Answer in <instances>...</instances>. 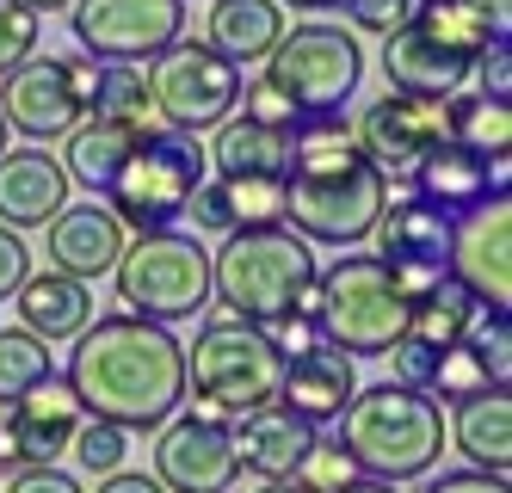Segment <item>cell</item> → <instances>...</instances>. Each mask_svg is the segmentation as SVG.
<instances>
[{
  "instance_id": "836d02e7",
  "label": "cell",
  "mask_w": 512,
  "mask_h": 493,
  "mask_svg": "<svg viewBox=\"0 0 512 493\" xmlns=\"http://www.w3.org/2000/svg\"><path fill=\"white\" fill-rule=\"evenodd\" d=\"M482 389H494V383H488V370H482V358H475L469 339H457V346L438 352V370H432V383H426V395H432L438 407H445V401L457 407V401L482 395Z\"/></svg>"
},
{
  "instance_id": "ee69618b",
  "label": "cell",
  "mask_w": 512,
  "mask_h": 493,
  "mask_svg": "<svg viewBox=\"0 0 512 493\" xmlns=\"http://www.w3.org/2000/svg\"><path fill=\"white\" fill-rule=\"evenodd\" d=\"M241 118H260V124H272V130H290V124H297V111H290L266 81H253V87H241Z\"/></svg>"
},
{
  "instance_id": "7a4b0ae2",
  "label": "cell",
  "mask_w": 512,
  "mask_h": 493,
  "mask_svg": "<svg viewBox=\"0 0 512 493\" xmlns=\"http://www.w3.org/2000/svg\"><path fill=\"white\" fill-rule=\"evenodd\" d=\"M389 204V179L364 161V148L340 111L290 124L284 167V222L309 247H358Z\"/></svg>"
},
{
  "instance_id": "b9f144b4",
  "label": "cell",
  "mask_w": 512,
  "mask_h": 493,
  "mask_svg": "<svg viewBox=\"0 0 512 493\" xmlns=\"http://www.w3.org/2000/svg\"><path fill=\"white\" fill-rule=\"evenodd\" d=\"M469 74L482 81L475 93H488V99H512V50H506V37H494V44L475 56V68H469Z\"/></svg>"
},
{
  "instance_id": "9c48e42d",
  "label": "cell",
  "mask_w": 512,
  "mask_h": 493,
  "mask_svg": "<svg viewBox=\"0 0 512 493\" xmlns=\"http://www.w3.org/2000/svg\"><path fill=\"white\" fill-rule=\"evenodd\" d=\"M118 302L124 315H142V321H192L204 302H210V247L179 235V229H155V235H136L124 241L118 265Z\"/></svg>"
},
{
  "instance_id": "f35d334b",
  "label": "cell",
  "mask_w": 512,
  "mask_h": 493,
  "mask_svg": "<svg viewBox=\"0 0 512 493\" xmlns=\"http://www.w3.org/2000/svg\"><path fill=\"white\" fill-rule=\"evenodd\" d=\"M38 13L25 0H0V74H13L31 50H38Z\"/></svg>"
},
{
  "instance_id": "8d00e7d4",
  "label": "cell",
  "mask_w": 512,
  "mask_h": 493,
  "mask_svg": "<svg viewBox=\"0 0 512 493\" xmlns=\"http://www.w3.org/2000/svg\"><path fill=\"white\" fill-rule=\"evenodd\" d=\"M235 229H272L284 222V179H223Z\"/></svg>"
},
{
  "instance_id": "d4e9b609",
  "label": "cell",
  "mask_w": 512,
  "mask_h": 493,
  "mask_svg": "<svg viewBox=\"0 0 512 493\" xmlns=\"http://www.w3.org/2000/svg\"><path fill=\"white\" fill-rule=\"evenodd\" d=\"M19 327L38 333L44 346H56V339H75L87 321H93V284L68 278V272H31L19 290Z\"/></svg>"
},
{
  "instance_id": "52a82bcc",
  "label": "cell",
  "mask_w": 512,
  "mask_h": 493,
  "mask_svg": "<svg viewBox=\"0 0 512 493\" xmlns=\"http://www.w3.org/2000/svg\"><path fill=\"white\" fill-rule=\"evenodd\" d=\"M278 383H284V352L266 327L235 315H216L198 327L186 352V395L216 401L223 413H253L278 401Z\"/></svg>"
},
{
  "instance_id": "6da1fadb",
  "label": "cell",
  "mask_w": 512,
  "mask_h": 493,
  "mask_svg": "<svg viewBox=\"0 0 512 493\" xmlns=\"http://www.w3.org/2000/svg\"><path fill=\"white\" fill-rule=\"evenodd\" d=\"M68 389H75L87 420H112L130 438L155 432L186 401V346L173 327L142 315H93L75 333L68 358Z\"/></svg>"
},
{
  "instance_id": "7bdbcfd3",
  "label": "cell",
  "mask_w": 512,
  "mask_h": 493,
  "mask_svg": "<svg viewBox=\"0 0 512 493\" xmlns=\"http://www.w3.org/2000/svg\"><path fill=\"white\" fill-rule=\"evenodd\" d=\"M25 278H31V247H25L19 229H7V222H0V302H7Z\"/></svg>"
},
{
  "instance_id": "1f68e13d",
  "label": "cell",
  "mask_w": 512,
  "mask_h": 493,
  "mask_svg": "<svg viewBox=\"0 0 512 493\" xmlns=\"http://www.w3.org/2000/svg\"><path fill=\"white\" fill-rule=\"evenodd\" d=\"M44 376H56V358H50L44 339L25 333V327H0V407H13Z\"/></svg>"
},
{
  "instance_id": "8fae6325",
  "label": "cell",
  "mask_w": 512,
  "mask_h": 493,
  "mask_svg": "<svg viewBox=\"0 0 512 493\" xmlns=\"http://www.w3.org/2000/svg\"><path fill=\"white\" fill-rule=\"evenodd\" d=\"M93 56H38L31 50L13 74H0V118L25 142H62L87 118Z\"/></svg>"
},
{
  "instance_id": "7402d4cb",
  "label": "cell",
  "mask_w": 512,
  "mask_h": 493,
  "mask_svg": "<svg viewBox=\"0 0 512 493\" xmlns=\"http://www.w3.org/2000/svg\"><path fill=\"white\" fill-rule=\"evenodd\" d=\"M229 444H235V469L260 475V481H278V475H297L303 450L315 444V426L272 401V407L235 413V420H229Z\"/></svg>"
},
{
  "instance_id": "9a60e30c",
  "label": "cell",
  "mask_w": 512,
  "mask_h": 493,
  "mask_svg": "<svg viewBox=\"0 0 512 493\" xmlns=\"http://www.w3.org/2000/svg\"><path fill=\"white\" fill-rule=\"evenodd\" d=\"M358 148H364V161H371L389 185L395 179H408L414 173V161L426 155V148H438L451 136V124H445V99H414V93H389L383 87V99L358 118Z\"/></svg>"
},
{
  "instance_id": "f907efd6",
  "label": "cell",
  "mask_w": 512,
  "mask_h": 493,
  "mask_svg": "<svg viewBox=\"0 0 512 493\" xmlns=\"http://www.w3.org/2000/svg\"><path fill=\"white\" fill-rule=\"evenodd\" d=\"M278 7H290V13H327V7H340V0H278Z\"/></svg>"
},
{
  "instance_id": "30bf717a",
  "label": "cell",
  "mask_w": 512,
  "mask_h": 493,
  "mask_svg": "<svg viewBox=\"0 0 512 493\" xmlns=\"http://www.w3.org/2000/svg\"><path fill=\"white\" fill-rule=\"evenodd\" d=\"M142 68H149V111L167 130L204 136L223 118H235V105H241V68L223 50H210L204 37H173Z\"/></svg>"
},
{
  "instance_id": "484cf974",
  "label": "cell",
  "mask_w": 512,
  "mask_h": 493,
  "mask_svg": "<svg viewBox=\"0 0 512 493\" xmlns=\"http://www.w3.org/2000/svg\"><path fill=\"white\" fill-rule=\"evenodd\" d=\"M445 444H457L469 469H488L506 475L512 469V395L506 389H482L457 401V413L445 420Z\"/></svg>"
},
{
  "instance_id": "f1b7e54d",
  "label": "cell",
  "mask_w": 512,
  "mask_h": 493,
  "mask_svg": "<svg viewBox=\"0 0 512 493\" xmlns=\"http://www.w3.org/2000/svg\"><path fill=\"white\" fill-rule=\"evenodd\" d=\"M451 142L475 148V155H512V105L488 93H451L445 99Z\"/></svg>"
},
{
  "instance_id": "4dcf8cb0",
  "label": "cell",
  "mask_w": 512,
  "mask_h": 493,
  "mask_svg": "<svg viewBox=\"0 0 512 493\" xmlns=\"http://www.w3.org/2000/svg\"><path fill=\"white\" fill-rule=\"evenodd\" d=\"M475 309H482V302H475L463 284H432L426 296H414V315H408V333L414 339H426V346H457L463 339V327L475 321Z\"/></svg>"
},
{
  "instance_id": "4fadbf2b",
  "label": "cell",
  "mask_w": 512,
  "mask_h": 493,
  "mask_svg": "<svg viewBox=\"0 0 512 493\" xmlns=\"http://www.w3.org/2000/svg\"><path fill=\"white\" fill-rule=\"evenodd\" d=\"M445 278L463 284L482 309H512V204L506 192H488L451 216Z\"/></svg>"
},
{
  "instance_id": "277c9868",
  "label": "cell",
  "mask_w": 512,
  "mask_h": 493,
  "mask_svg": "<svg viewBox=\"0 0 512 493\" xmlns=\"http://www.w3.org/2000/svg\"><path fill=\"white\" fill-rule=\"evenodd\" d=\"M340 450L371 481H420L445 457V407L401 383L352 389L340 407Z\"/></svg>"
},
{
  "instance_id": "cb8c5ba5",
  "label": "cell",
  "mask_w": 512,
  "mask_h": 493,
  "mask_svg": "<svg viewBox=\"0 0 512 493\" xmlns=\"http://www.w3.org/2000/svg\"><path fill=\"white\" fill-rule=\"evenodd\" d=\"M204 167H216V179H284L290 130H272L260 118H223L210 130Z\"/></svg>"
},
{
  "instance_id": "db71d44e",
  "label": "cell",
  "mask_w": 512,
  "mask_h": 493,
  "mask_svg": "<svg viewBox=\"0 0 512 493\" xmlns=\"http://www.w3.org/2000/svg\"><path fill=\"white\" fill-rule=\"evenodd\" d=\"M7 142H13V130H7V118H0V148H7Z\"/></svg>"
},
{
  "instance_id": "8992f818",
  "label": "cell",
  "mask_w": 512,
  "mask_h": 493,
  "mask_svg": "<svg viewBox=\"0 0 512 493\" xmlns=\"http://www.w3.org/2000/svg\"><path fill=\"white\" fill-rule=\"evenodd\" d=\"M198 185H204V142L186 130H167V124L161 130L142 124L118 179L105 185V198H112L105 210L124 222V235H155L186 216Z\"/></svg>"
},
{
  "instance_id": "f5cc1de1",
  "label": "cell",
  "mask_w": 512,
  "mask_h": 493,
  "mask_svg": "<svg viewBox=\"0 0 512 493\" xmlns=\"http://www.w3.org/2000/svg\"><path fill=\"white\" fill-rule=\"evenodd\" d=\"M253 493H303V487L290 481V475H278V481H260V487H253Z\"/></svg>"
},
{
  "instance_id": "ffe728a7",
  "label": "cell",
  "mask_w": 512,
  "mask_h": 493,
  "mask_svg": "<svg viewBox=\"0 0 512 493\" xmlns=\"http://www.w3.org/2000/svg\"><path fill=\"white\" fill-rule=\"evenodd\" d=\"M68 204V173L50 148H0V222L7 229H44V222Z\"/></svg>"
},
{
  "instance_id": "60d3db41",
  "label": "cell",
  "mask_w": 512,
  "mask_h": 493,
  "mask_svg": "<svg viewBox=\"0 0 512 493\" xmlns=\"http://www.w3.org/2000/svg\"><path fill=\"white\" fill-rule=\"evenodd\" d=\"M186 216H192L198 235H229V229H235V210H229L223 179H204L198 192H192V204H186Z\"/></svg>"
},
{
  "instance_id": "7c38bea8",
  "label": "cell",
  "mask_w": 512,
  "mask_h": 493,
  "mask_svg": "<svg viewBox=\"0 0 512 493\" xmlns=\"http://www.w3.org/2000/svg\"><path fill=\"white\" fill-rule=\"evenodd\" d=\"M68 25L93 62H155L173 37H186V0H75Z\"/></svg>"
},
{
  "instance_id": "5b68a950",
  "label": "cell",
  "mask_w": 512,
  "mask_h": 493,
  "mask_svg": "<svg viewBox=\"0 0 512 493\" xmlns=\"http://www.w3.org/2000/svg\"><path fill=\"white\" fill-rule=\"evenodd\" d=\"M309 315H315V333L346 358H389L395 339L408 333L414 296L389 278V265L377 253H346L327 272H315Z\"/></svg>"
},
{
  "instance_id": "f6af8a7d",
  "label": "cell",
  "mask_w": 512,
  "mask_h": 493,
  "mask_svg": "<svg viewBox=\"0 0 512 493\" xmlns=\"http://www.w3.org/2000/svg\"><path fill=\"white\" fill-rule=\"evenodd\" d=\"M0 493H81V481L68 475V469H56V463H31V469H19Z\"/></svg>"
},
{
  "instance_id": "681fc988",
  "label": "cell",
  "mask_w": 512,
  "mask_h": 493,
  "mask_svg": "<svg viewBox=\"0 0 512 493\" xmlns=\"http://www.w3.org/2000/svg\"><path fill=\"white\" fill-rule=\"evenodd\" d=\"M340 493H401L395 481H371V475H358L352 487H340Z\"/></svg>"
},
{
  "instance_id": "816d5d0a",
  "label": "cell",
  "mask_w": 512,
  "mask_h": 493,
  "mask_svg": "<svg viewBox=\"0 0 512 493\" xmlns=\"http://www.w3.org/2000/svg\"><path fill=\"white\" fill-rule=\"evenodd\" d=\"M25 7L44 19V13H68V7H75V0H25Z\"/></svg>"
},
{
  "instance_id": "f546056e",
  "label": "cell",
  "mask_w": 512,
  "mask_h": 493,
  "mask_svg": "<svg viewBox=\"0 0 512 493\" xmlns=\"http://www.w3.org/2000/svg\"><path fill=\"white\" fill-rule=\"evenodd\" d=\"M93 118L118 124H149V68L142 62H93Z\"/></svg>"
},
{
  "instance_id": "e575fe53",
  "label": "cell",
  "mask_w": 512,
  "mask_h": 493,
  "mask_svg": "<svg viewBox=\"0 0 512 493\" xmlns=\"http://www.w3.org/2000/svg\"><path fill=\"white\" fill-rule=\"evenodd\" d=\"M463 339L475 346V358H482L488 383L506 389L512 383V309H475V321L463 327Z\"/></svg>"
},
{
  "instance_id": "ba28073f",
  "label": "cell",
  "mask_w": 512,
  "mask_h": 493,
  "mask_svg": "<svg viewBox=\"0 0 512 493\" xmlns=\"http://www.w3.org/2000/svg\"><path fill=\"white\" fill-rule=\"evenodd\" d=\"M260 81L297 111V118H327V111H346V99L364 81V44L346 25H290L278 44L266 50V74Z\"/></svg>"
},
{
  "instance_id": "603a6c76",
  "label": "cell",
  "mask_w": 512,
  "mask_h": 493,
  "mask_svg": "<svg viewBox=\"0 0 512 493\" xmlns=\"http://www.w3.org/2000/svg\"><path fill=\"white\" fill-rule=\"evenodd\" d=\"M81 420H87V413H81L75 389H68V376H44V383H31V389L7 407V432H13V444H19L25 469H31V463H56Z\"/></svg>"
},
{
  "instance_id": "d590c367",
  "label": "cell",
  "mask_w": 512,
  "mask_h": 493,
  "mask_svg": "<svg viewBox=\"0 0 512 493\" xmlns=\"http://www.w3.org/2000/svg\"><path fill=\"white\" fill-rule=\"evenodd\" d=\"M290 481H297L303 493H340V487L358 481V463L340 450V438H321L315 432V444L303 450V463H297V475H290Z\"/></svg>"
},
{
  "instance_id": "c3c4849f",
  "label": "cell",
  "mask_w": 512,
  "mask_h": 493,
  "mask_svg": "<svg viewBox=\"0 0 512 493\" xmlns=\"http://www.w3.org/2000/svg\"><path fill=\"white\" fill-rule=\"evenodd\" d=\"M469 7H475V13H482V19H488V25H494L500 37H506V19H512V0H469Z\"/></svg>"
},
{
  "instance_id": "5bb4252c",
  "label": "cell",
  "mask_w": 512,
  "mask_h": 493,
  "mask_svg": "<svg viewBox=\"0 0 512 493\" xmlns=\"http://www.w3.org/2000/svg\"><path fill=\"white\" fill-rule=\"evenodd\" d=\"M235 444H229V420L210 413H173L155 426V481L167 493H229L235 487Z\"/></svg>"
},
{
  "instance_id": "2e32d148",
  "label": "cell",
  "mask_w": 512,
  "mask_h": 493,
  "mask_svg": "<svg viewBox=\"0 0 512 493\" xmlns=\"http://www.w3.org/2000/svg\"><path fill=\"white\" fill-rule=\"evenodd\" d=\"M377 259L389 265V278L408 290V296H426L432 284H445V247H451V216L426 204V198H395L383 204L377 216Z\"/></svg>"
},
{
  "instance_id": "ab89813d",
  "label": "cell",
  "mask_w": 512,
  "mask_h": 493,
  "mask_svg": "<svg viewBox=\"0 0 512 493\" xmlns=\"http://www.w3.org/2000/svg\"><path fill=\"white\" fill-rule=\"evenodd\" d=\"M340 7H346L352 31H364V37H389L395 25H408V19H414L420 0H340Z\"/></svg>"
},
{
  "instance_id": "44dd1931",
  "label": "cell",
  "mask_w": 512,
  "mask_h": 493,
  "mask_svg": "<svg viewBox=\"0 0 512 493\" xmlns=\"http://www.w3.org/2000/svg\"><path fill=\"white\" fill-rule=\"evenodd\" d=\"M358 376H352V358L340 346H327V339H315L309 352L284 358V383H278V407H290L297 420L309 426H334L340 407L352 401Z\"/></svg>"
},
{
  "instance_id": "d6a6232c",
  "label": "cell",
  "mask_w": 512,
  "mask_h": 493,
  "mask_svg": "<svg viewBox=\"0 0 512 493\" xmlns=\"http://www.w3.org/2000/svg\"><path fill=\"white\" fill-rule=\"evenodd\" d=\"M414 19H420V25H432V31L445 37L451 50H463V56H482V50L494 44V37H500L482 13L469 7V0H420Z\"/></svg>"
},
{
  "instance_id": "7dc6e473",
  "label": "cell",
  "mask_w": 512,
  "mask_h": 493,
  "mask_svg": "<svg viewBox=\"0 0 512 493\" xmlns=\"http://www.w3.org/2000/svg\"><path fill=\"white\" fill-rule=\"evenodd\" d=\"M99 493H167L155 475H136V469H112V475H99Z\"/></svg>"
},
{
  "instance_id": "d6986e66",
  "label": "cell",
  "mask_w": 512,
  "mask_h": 493,
  "mask_svg": "<svg viewBox=\"0 0 512 493\" xmlns=\"http://www.w3.org/2000/svg\"><path fill=\"white\" fill-rule=\"evenodd\" d=\"M124 241H130L124 222L105 204H62L44 222V259H50V272H68V278H81V284L112 272Z\"/></svg>"
},
{
  "instance_id": "bcb514c9",
  "label": "cell",
  "mask_w": 512,
  "mask_h": 493,
  "mask_svg": "<svg viewBox=\"0 0 512 493\" xmlns=\"http://www.w3.org/2000/svg\"><path fill=\"white\" fill-rule=\"evenodd\" d=\"M426 493H512L506 475H488V469H445V475H432Z\"/></svg>"
},
{
  "instance_id": "3957f363",
  "label": "cell",
  "mask_w": 512,
  "mask_h": 493,
  "mask_svg": "<svg viewBox=\"0 0 512 493\" xmlns=\"http://www.w3.org/2000/svg\"><path fill=\"white\" fill-rule=\"evenodd\" d=\"M315 247L272 222V229H229L223 247L210 253V296L223 302V315L253 321V327H278L284 315L309 309L315 296Z\"/></svg>"
},
{
  "instance_id": "74e56055",
  "label": "cell",
  "mask_w": 512,
  "mask_h": 493,
  "mask_svg": "<svg viewBox=\"0 0 512 493\" xmlns=\"http://www.w3.org/2000/svg\"><path fill=\"white\" fill-rule=\"evenodd\" d=\"M68 450L81 457L87 475H112V469H124V457H130V432L112 426V420H81L75 438H68Z\"/></svg>"
},
{
  "instance_id": "83f0119b",
  "label": "cell",
  "mask_w": 512,
  "mask_h": 493,
  "mask_svg": "<svg viewBox=\"0 0 512 493\" xmlns=\"http://www.w3.org/2000/svg\"><path fill=\"white\" fill-rule=\"evenodd\" d=\"M136 130H142V124H118V118H93V111H87V118L62 136V142H68V155H62L68 185H87L93 198H105V185L118 179V167H124V155H130Z\"/></svg>"
},
{
  "instance_id": "4316f807",
  "label": "cell",
  "mask_w": 512,
  "mask_h": 493,
  "mask_svg": "<svg viewBox=\"0 0 512 493\" xmlns=\"http://www.w3.org/2000/svg\"><path fill=\"white\" fill-rule=\"evenodd\" d=\"M284 37V7L278 0H210V25H204V44L223 50L235 68L266 62V50Z\"/></svg>"
},
{
  "instance_id": "e0dca14e",
  "label": "cell",
  "mask_w": 512,
  "mask_h": 493,
  "mask_svg": "<svg viewBox=\"0 0 512 493\" xmlns=\"http://www.w3.org/2000/svg\"><path fill=\"white\" fill-rule=\"evenodd\" d=\"M377 56H383L389 93H414V99H451V93H463L469 68H475V56L451 50L445 37H438L432 25H420V19L395 25V31L383 37Z\"/></svg>"
},
{
  "instance_id": "ac0fdd59",
  "label": "cell",
  "mask_w": 512,
  "mask_h": 493,
  "mask_svg": "<svg viewBox=\"0 0 512 493\" xmlns=\"http://www.w3.org/2000/svg\"><path fill=\"white\" fill-rule=\"evenodd\" d=\"M506 179H512V155H475V148L445 136L438 148H426V155L414 161V173L401 185H408L414 198L438 204L445 216H457L469 204H482L488 192H506Z\"/></svg>"
}]
</instances>
